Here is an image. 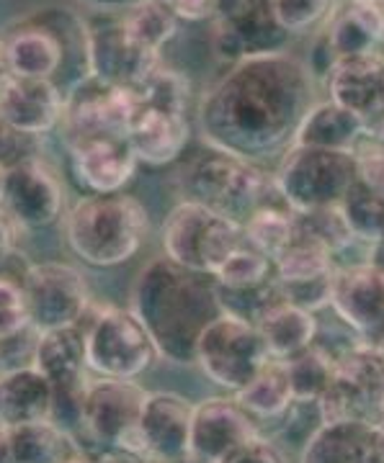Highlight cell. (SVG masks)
Segmentation results:
<instances>
[{
    "label": "cell",
    "instance_id": "6da1fadb",
    "mask_svg": "<svg viewBox=\"0 0 384 463\" xmlns=\"http://www.w3.org/2000/svg\"><path fill=\"white\" fill-rule=\"evenodd\" d=\"M318 100V80L304 60L282 52L248 57L227 67L199 109L197 127L206 147L264 163L282 157L307 109Z\"/></svg>",
    "mask_w": 384,
    "mask_h": 463
},
{
    "label": "cell",
    "instance_id": "7a4b0ae2",
    "mask_svg": "<svg viewBox=\"0 0 384 463\" xmlns=\"http://www.w3.org/2000/svg\"><path fill=\"white\" fill-rule=\"evenodd\" d=\"M130 312L148 330L158 355L178 365L194 364L199 335L222 315L215 279L186 270L166 255L139 270Z\"/></svg>",
    "mask_w": 384,
    "mask_h": 463
},
{
    "label": "cell",
    "instance_id": "3957f363",
    "mask_svg": "<svg viewBox=\"0 0 384 463\" xmlns=\"http://www.w3.org/2000/svg\"><path fill=\"white\" fill-rule=\"evenodd\" d=\"M14 78L52 80L62 93L88 78V24L67 8H42L0 39Z\"/></svg>",
    "mask_w": 384,
    "mask_h": 463
},
{
    "label": "cell",
    "instance_id": "277c9868",
    "mask_svg": "<svg viewBox=\"0 0 384 463\" xmlns=\"http://www.w3.org/2000/svg\"><path fill=\"white\" fill-rule=\"evenodd\" d=\"M148 237V212L132 194H88L65 222L70 250L93 268H114L134 258Z\"/></svg>",
    "mask_w": 384,
    "mask_h": 463
},
{
    "label": "cell",
    "instance_id": "5b68a950",
    "mask_svg": "<svg viewBox=\"0 0 384 463\" xmlns=\"http://www.w3.org/2000/svg\"><path fill=\"white\" fill-rule=\"evenodd\" d=\"M137 90V114H134L127 142L137 163L166 167L184 155L191 139V88L181 72L158 67Z\"/></svg>",
    "mask_w": 384,
    "mask_h": 463
},
{
    "label": "cell",
    "instance_id": "8992f818",
    "mask_svg": "<svg viewBox=\"0 0 384 463\" xmlns=\"http://www.w3.org/2000/svg\"><path fill=\"white\" fill-rule=\"evenodd\" d=\"M178 188L184 194V201L201 203L240 224L258 206L282 199L274 185V175L266 173L258 163L235 157L230 152L215 147L199 152L181 170Z\"/></svg>",
    "mask_w": 384,
    "mask_h": 463
},
{
    "label": "cell",
    "instance_id": "52a82bcc",
    "mask_svg": "<svg viewBox=\"0 0 384 463\" xmlns=\"http://www.w3.org/2000/svg\"><path fill=\"white\" fill-rule=\"evenodd\" d=\"M148 392L137 381L91 376L81 410L83 450L145 461L139 448V412Z\"/></svg>",
    "mask_w": 384,
    "mask_h": 463
},
{
    "label": "cell",
    "instance_id": "ba28073f",
    "mask_svg": "<svg viewBox=\"0 0 384 463\" xmlns=\"http://www.w3.org/2000/svg\"><path fill=\"white\" fill-rule=\"evenodd\" d=\"M286 206L297 214L338 209L351 185L359 181L356 152L292 145L271 173Z\"/></svg>",
    "mask_w": 384,
    "mask_h": 463
},
{
    "label": "cell",
    "instance_id": "9c48e42d",
    "mask_svg": "<svg viewBox=\"0 0 384 463\" xmlns=\"http://www.w3.org/2000/svg\"><path fill=\"white\" fill-rule=\"evenodd\" d=\"M78 327L85 335V361L93 376L137 381L160 358L148 330L130 309L91 307Z\"/></svg>",
    "mask_w": 384,
    "mask_h": 463
},
{
    "label": "cell",
    "instance_id": "30bf717a",
    "mask_svg": "<svg viewBox=\"0 0 384 463\" xmlns=\"http://www.w3.org/2000/svg\"><path fill=\"white\" fill-rule=\"evenodd\" d=\"M322 422H384V355L379 347L353 343L335 358L333 376L315 402Z\"/></svg>",
    "mask_w": 384,
    "mask_h": 463
},
{
    "label": "cell",
    "instance_id": "8fae6325",
    "mask_svg": "<svg viewBox=\"0 0 384 463\" xmlns=\"http://www.w3.org/2000/svg\"><path fill=\"white\" fill-rule=\"evenodd\" d=\"M245 245L243 224L194 201H181L163 222V252L186 270L215 276L235 250Z\"/></svg>",
    "mask_w": 384,
    "mask_h": 463
},
{
    "label": "cell",
    "instance_id": "7c38bea8",
    "mask_svg": "<svg viewBox=\"0 0 384 463\" xmlns=\"http://www.w3.org/2000/svg\"><path fill=\"white\" fill-rule=\"evenodd\" d=\"M268 358L271 355L255 325L230 315H219L204 327L194 353V364L201 373L233 394L264 368Z\"/></svg>",
    "mask_w": 384,
    "mask_h": 463
},
{
    "label": "cell",
    "instance_id": "4fadbf2b",
    "mask_svg": "<svg viewBox=\"0 0 384 463\" xmlns=\"http://www.w3.org/2000/svg\"><path fill=\"white\" fill-rule=\"evenodd\" d=\"M21 288L29 325L36 332L75 327L91 309L88 281L75 265L57 260L29 265L21 276Z\"/></svg>",
    "mask_w": 384,
    "mask_h": 463
},
{
    "label": "cell",
    "instance_id": "5bb4252c",
    "mask_svg": "<svg viewBox=\"0 0 384 463\" xmlns=\"http://www.w3.org/2000/svg\"><path fill=\"white\" fill-rule=\"evenodd\" d=\"M65 206V191L54 167L39 157L26 155L5 167L0 212L21 230H47Z\"/></svg>",
    "mask_w": 384,
    "mask_h": 463
},
{
    "label": "cell",
    "instance_id": "9a60e30c",
    "mask_svg": "<svg viewBox=\"0 0 384 463\" xmlns=\"http://www.w3.org/2000/svg\"><path fill=\"white\" fill-rule=\"evenodd\" d=\"M88 24V75L101 83L119 88H139L150 78L160 62V52L142 47L124 29L121 16L109 11V16Z\"/></svg>",
    "mask_w": 384,
    "mask_h": 463
},
{
    "label": "cell",
    "instance_id": "2e32d148",
    "mask_svg": "<svg viewBox=\"0 0 384 463\" xmlns=\"http://www.w3.org/2000/svg\"><path fill=\"white\" fill-rule=\"evenodd\" d=\"M212 24V47L227 65L248 57L282 54L292 39L276 24L271 0H225L222 11Z\"/></svg>",
    "mask_w": 384,
    "mask_h": 463
},
{
    "label": "cell",
    "instance_id": "e0dca14e",
    "mask_svg": "<svg viewBox=\"0 0 384 463\" xmlns=\"http://www.w3.org/2000/svg\"><path fill=\"white\" fill-rule=\"evenodd\" d=\"M384 50V14L369 0H338L331 18L318 32L315 50L307 60L310 72L320 78L335 60L374 54Z\"/></svg>",
    "mask_w": 384,
    "mask_h": 463
},
{
    "label": "cell",
    "instance_id": "ac0fdd59",
    "mask_svg": "<svg viewBox=\"0 0 384 463\" xmlns=\"http://www.w3.org/2000/svg\"><path fill=\"white\" fill-rule=\"evenodd\" d=\"M338 319L356 335V343H384V268L371 260L338 265L331 283V301Z\"/></svg>",
    "mask_w": 384,
    "mask_h": 463
},
{
    "label": "cell",
    "instance_id": "d6986e66",
    "mask_svg": "<svg viewBox=\"0 0 384 463\" xmlns=\"http://www.w3.org/2000/svg\"><path fill=\"white\" fill-rule=\"evenodd\" d=\"M137 106H139L137 90L101 83L88 75L65 93V111L57 129H62V139L88 137V134L127 137Z\"/></svg>",
    "mask_w": 384,
    "mask_h": 463
},
{
    "label": "cell",
    "instance_id": "ffe728a7",
    "mask_svg": "<svg viewBox=\"0 0 384 463\" xmlns=\"http://www.w3.org/2000/svg\"><path fill=\"white\" fill-rule=\"evenodd\" d=\"M264 438L261 425L240 407L235 397H212L194 404L188 458L199 463H219L235 448Z\"/></svg>",
    "mask_w": 384,
    "mask_h": 463
},
{
    "label": "cell",
    "instance_id": "44dd1931",
    "mask_svg": "<svg viewBox=\"0 0 384 463\" xmlns=\"http://www.w3.org/2000/svg\"><path fill=\"white\" fill-rule=\"evenodd\" d=\"M65 145L72 175L88 194L124 191L139 165L124 134H88Z\"/></svg>",
    "mask_w": 384,
    "mask_h": 463
},
{
    "label": "cell",
    "instance_id": "7402d4cb",
    "mask_svg": "<svg viewBox=\"0 0 384 463\" xmlns=\"http://www.w3.org/2000/svg\"><path fill=\"white\" fill-rule=\"evenodd\" d=\"M194 404L173 392H148L139 412L142 458L152 463H178L188 458Z\"/></svg>",
    "mask_w": 384,
    "mask_h": 463
},
{
    "label": "cell",
    "instance_id": "603a6c76",
    "mask_svg": "<svg viewBox=\"0 0 384 463\" xmlns=\"http://www.w3.org/2000/svg\"><path fill=\"white\" fill-rule=\"evenodd\" d=\"M65 93L52 80L11 78L0 93V118L21 137L54 132L62 121Z\"/></svg>",
    "mask_w": 384,
    "mask_h": 463
},
{
    "label": "cell",
    "instance_id": "cb8c5ba5",
    "mask_svg": "<svg viewBox=\"0 0 384 463\" xmlns=\"http://www.w3.org/2000/svg\"><path fill=\"white\" fill-rule=\"evenodd\" d=\"M300 463H384L382 432L361 422H322L304 440Z\"/></svg>",
    "mask_w": 384,
    "mask_h": 463
},
{
    "label": "cell",
    "instance_id": "d4e9b609",
    "mask_svg": "<svg viewBox=\"0 0 384 463\" xmlns=\"http://www.w3.org/2000/svg\"><path fill=\"white\" fill-rule=\"evenodd\" d=\"M364 137H367V124L359 116L333 103L331 99H318L300 121V129L294 134V145L356 152Z\"/></svg>",
    "mask_w": 384,
    "mask_h": 463
},
{
    "label": "cell",
    "instance_id": "484cf974",
    "mask_svg": "<svg viewBox=\"0 0 384 463\" xmlns=\"http://www.w3.org/2000/svg\"><path fill=\"white\" fill-rule=\"evenodd\" d=\"M50 381L34 365L0 373V422L5 428L50 420Z\"/></svg>",
    "mask_w": 384,
    "mask_h": 463
},
{
    "label": "cell",
    "instance_id": "4316f807",
    "mask_svg": "<svg viewBox=\"0 0 384 463\" xmlns=\"http://www.w3.org/2000/svg\"><path fill=\"white\" fill-rule=\"evenodd\" d=\"M264 345L274 361H289L292 355L310 347L318 337V317L289 301H279L255 322Z\"/></svg>",
    "mask_w": 384,
    "mask_h": 463
},
{
    "label": "cell",
    "instance_id": "83f0119b",
    "mask_svg": "<svg viewBox=\"0 0 384 463\" xmlns=\"http://www.w3.org/2000/svg\"><path fill=\"white\" fill-rule=\"evenodd\" d=\"M233 397L258 425L268 420H284V414L294 404L284 361L268 358L264 368L240 392H235Z\"/></svg>",
    "mask_w": 384,
    "mask_h": 463
},
{
    "label": "cell",
    "instance_id": "f1b7e54d",
    "mask_svg": "<svg viewBox=\"0 0 384 463\" xmlns=\"http://www.w3.org/2000/svg\"><path fill=\"white\" fill-rule=\"evenodd\" d=\"M14 463H65L78 450V440L70 432L60 430L50 420L8 428Z\"/></svg>",
    "mask_w": 384,
    "mask_h": 463
},
{
    "label": "cell",
    "instance_id": "f546056e",
    "mask_svg": "<svg viewBox=\"0 0 384 463\" xmlns=\"http://www.w3.org/2000/svg\"><path fill=\"white\" fill-rule=\"evenodd\" d=\"M294 212L286 206L282 199H274L258 206L245 222H243V234L245 242L268 260H276L284 252L292 240H294Z\"/></svg>",
    "mask_w": 384,
    "mask_h": 463
},
{
    "label": "cell",
    "instance_id": "4dcf8cb0",
    "mask_svg": "<svg viewBox=\"0 0 384 463\" xmlns=\"http://www.w3.org/2000/svg\"><path fill=\"white\" fill-rule=\"evenodd\" d=\"M341 353H333L331 347H325L315 337L312 345L304 347L302 353L284 361L289 386H292V397H294L297 404H315L318 402L331 376H333L335 358Z\"/></svg>",
    "mask_w": 384,
    "mask_h": 463
},
{
    "label": "cell",
    "instance_id": "1f68e13d",
    "mask_svg": "<svg viewBox=\"0 0 384 463\" xmlns=\"http://www.w3.org/2000/svg\"><path fill=\"white\" fill-rule=\"evenodd\" d=\"M338 214L346 222L356 242L374 250L384 242V196L356 181L346 199L338 203Z\"/></svg>",
    "mask_w": 384,
    "mask_h": 463
},
{
    "label": "cell",
    "instance_id": "d6a6232c",
    "mask_svg": "<svg viewBox=\"0 0 384 463\" xmlns=\"http://www.w3.org/2000/svg\"><path fill=\"white\" fill-rule=\"evenodd\" d=\"M119 16L124 29L132 33V39L152 52H163L181 26V21L160 0H132Z\"/></svg>",
    "mask_w": 384,
    "mask_h": 463
},
{
    "label": "cell",
    "instance_id": "836d02e7",
    "mask_svg": "<svg viewBox=\"0 0 384 463\" xmlns=\"http://www.w3.org/2000/svg\"><path fill=\"white\" fill-rule=\"evenodd\" d=\"M215 286L227 288V291H240V288H255L264 283L274 281V260L253 250L248 242L240 245L233 255L215 270Z\"/></svg>",
    "mask_w": 384,
    "mask_h": 463
},
{
    "label": "cell",
    "instance_id": "e575fe53",
    "mask_svg": "<svg viewBox=\"0 0 384 463\" xmlns=\"http://www.w3.org/2000/svg\"><path fill=\"white\" fill-rule=\"evenodd\" d=\"M335 3L338 0H271V11L276 24L294 39L320 32L333 14Z\"/></svg>",
    "mask_w": 384,
    "mask_h": 463
},
{
    "label": "cell",
    "instance_id": "d590c367",
    "mask_svg": "<svg viewBox=\"0 0 384 463\" xmlns=\"http://www.w3.org/2000/svg\"><path fill=\"white\" fill-rule=\"evenodd\" d=\"M29 315L21 281L14 276L0 273V340L14 337L18 332L29 330Z\"/></svg>",
    "mask_w": 384,
    "mask_h": 463
},
{
    "label": "cell",
    "instance_id": "8d00e7d4",
    "mask_svg": "<svg viewBox=\"0 0 384 463\" xmlns=\"http://www.w3.org/2000/svg\"><path fill=\"white\" fill-rule=\"evenodd\" d=\"M36 337H39V332L29 327V330L18 332L14 337L0 340V373L32 365L34 350H36Z\"/></svg>",
    "mask_w": 384,
    "mask_h": 463
},
{
    "label": "cell",
    "instance_id": "74e56055",
    "mask_svg": "<svg viewBox=\"0 0 384 463\" xmlns=\"http://www.w3.org/2000/svg\"><path fill=\"white\" fill-rule=\"evenodd\" d=\"M181 24H204L215 21L225 0H160Z\"/></svg>",
    "mask_w": 384,
    "mask_h": 463
},
{
    "label": "cell",
    "instance_id": "f35d334b",
    "mask_svg": "<svg viewBox=\"0 0 384 463\" xmlns=\"http://www.w3.org/2000/svg\"><path fill=\"white\" fill-rule=\"evenodd\" d=\"M219 463H284L282 453L268 443L266 438H255L245 446L235 448L230 456H225Z\"/></svg>",
    "mask_w": 384,
    "mask_h": 463
},
{
    "label": "cell",
    "instance_id": "ab89813d",
    "mask_svg": "<svg viewBox=\"0 0 384 463\" xmlns=\"http://www.w3.org/2000/svg\"><path fill=\"white\" fill-rule=\"evenodd\" d=\"M24 142H26V137H21L16 134L3 118H0V163L3 165H11V163H16L21 157H26V155H21L18 149L24 147Z\"/></svg>",
    "mask_w": 384,
    "mask_h": 463
},
{
    "label": "cell",
    "instance_id": "60d3db41",
    "mask_svg": "<svg viewBox=\"0 0 384 463\" xmlns=\"http://www.w3.org/2000/svg\"><path fill=\"white\" fill-rule=\"evenodd\" d=\"M14 232H16L14 222L0 212V268L14 255Z\"/></svg>",
    "mask_w": 384,
    "mask_h": 463
},
{
    "label": "cell",
    "instance_id": "b9f144b4",
    "mask_svg": "<svg viewBox=\"0 0 384 463\" xmlns=\"http://www.w3.org/2000/svg\"><path fill=\"white\" fill-rule=\"evenodd\" d=\"M91 8H99V11H124L132 0H81Z\"/></svg>",
    "mask_w": 384,
    "mask_h": 463
},
{
    "label": "cell",
    "instance_id": "7bdbcfd3",
    "mask_svg": "<svg viewBox=\"0 0 384 463\" xmlns=\"http://www.w3.org/2000/svg\"><path fill=\"white\" fill-rule=\"evenodd\" d=\"M0 463H14L11 453V430L0 422Z\"/></svg>",
    "mask_w": 384,
    "mask_h": 463
},
{
    "label": "cell",
    "instance_id": "ee69618b",
    "mask_svg": "<svg viewBox=\"0 0 384 463\" xmlns=\"http://www.w3.org/2000/svg\"><path fill=\"white\" fill-rule=\"evenodd\" d=\"M65 463H111V456L103 453H91V450H78L70 461Z\"/></svg>",
    "mask_w": 384,
    "mask_h": 463
},
{
    "label": "cell",
    "instance_id": "f6af8a7d",
    "mask_svg": "<svg viewBox=\"0 0 384 463\" xmlns=\"http://www.w3.org/2000/svg\"><path fill=\"white\" fill-rule=\"evenodd\" d=\"M14 75H11V70H8V62H5V52H3V42H0V93H3V88L8 85Z\"/></svg>",
    "mask_w": 384,
    "mask_h": 463
},
{
    "label": "cell",
    "instance_id": "bcb514c9",
    "mask_svg": "<svg viewBox=\"0 0 384 463\" xmlns=\"http://www.w3.org/2000/svg\"><path fill=\"white\" fill-rule=\"evenodd\" d=\"M369 260H371V263H374V265H379V268H384V242H382V245H377V248L371 250Z\"/></svg>",
    "mask_w": 384,
    "mask_h": 463
},
{
    "label": "cell",
    "instance_id": "7dc6e473",
    "mask_svg": "<svg viewBox=\"0 0 384 463\" xmlns=\"http://www.w3.org/2000/svg\"><path fill=\"white\" fill-rule=\"evenodd\" d=\"M5 167H8V165H3V163H0V201H3V183H5Z\"/></svg>",
    "mask_w": 384,
    "mask_h": 463
},
{
    "label": "cell",
    "instance_id": "c3c4849f",
    "mask_svg": "<svg viewBox=\"0 0 384 463\" xmlns=\"http://www.w3.org/2000/svg\"><path fill=\"white\" fill-rule=\"evenodd\" d=\"M178 463H199V461H194V458H184V461H178Z\"/></svg>",
    "mask_w": 384,
    "mask_h": 463
},
{
    "label": "cell",
    "instance_id": "681fc988",
    "mask_svg": "<svg viewBox=\"0 0 384 463\" xmlns=\"http://www.w3.org/2000/svg\"><path fill=\"white\" fill-rule=\"evenodd\" d=\"M379 432H382V446H384V422H382V425H379Z\"/></svg>",
    "mask_w": 384,
    "mask_h": 463
},
{
    "label": "cell",
    "instance_id": "f907efd6",
    "mask_svg": "<svg viewBox=\"0 0 384 463\" xmlns=\"http://www.w3.org/2000/svg\"><path fill=\"white\" fill-rule=\"evenodd\" d=\"M377 5H379V8H382V14H384V3H377ZM384 52V50H382Z\"/></svg>",
    "mask_w": 384,
    "mask_h": 463
},
{
    "label": "cell",
    "instance_id": "816d5d0a",
    "mask_svg": "<svg viewBox=\"0 0 384 463\" xmlns=\"http://www.w3.org/2000/svg\"><path fill=\"white\" fill-rule=\"evenodd\" d=\"M369 3H384V0H369Z\"/></svg>",
    "mask_w": 384,
    "mask_h": 463
},
{
    "label": "cell",
    "instance_id": "f5cc1de1",
    "mask_svg": "<svg viewBox=\"0 0 384 463\" xmlns=\"http://www.w3.org/2000/svg\"><path fill=\"white\" fill-rule=\"evenodd\" d=\"M379 350H382V355H384V343H382V345H379Z\"/></svg>",
    "mask_w": 384,
    "mask_h": 463
},
{
    "label": "cell",
    "instance_id": "db71d44e",
    "mask_svg": "<svg viewBox=\"0 0 384 463\" xmlns=\"http://www.w3.org/2000/svg\"><path fill=\"white\" fill-rule=\"evenodd\" d=\"M137 463H152V461H137Z\"/></svg>",
    "mask_w": 384,
    "mask_h": 463
}]
</instances>
